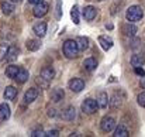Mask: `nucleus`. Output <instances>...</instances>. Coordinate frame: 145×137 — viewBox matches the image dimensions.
Wrapping results in <instances>:
<instances>
[{
	"instance_id": "obj_1",
	"label": "nucleus",
	"mask_w": 145,
	"mask_h": 137,
	"mask_svg": "<svg viewBox=\"0 0 145 137\" xmlns=\"http://www.w3.org/2000/svg\"><path fill=\"white\" fill-rule=\"evenodd\" d=\"M144 17V9L141 6H130L125 13V18L130 23H137Z\"/></svg>"
},
{
	"instance_id": "obj_2",
	"label": "nucleus",
	"mask_w": 145,
	"mask_h": 137,
	"mask_svg": "<svg viewBox=\"0 0 145 137\" xmlns=\"http://www.w3.org/2000/svg\"><path fill=\"white\" fill-rule=\"evenodd\" d=\"M62 51H63V55L69 59L72 58H76L78 54H79V48H78V43L73 41V40H66L63 43V47H62Z\"/></svg>"
},
{
	"instance_id": "obj_3",
	"label": "nucleus",
	"mask_w": 145,
	"mask_h": 137,
	"mask_svg": "<svg viewBox=\"0 0 145 137\" xmlns=\"http://www.w3.org/2000/svg\"><path fill=\"white\" fill-rule=\"evenodd\" d=\"M99 109V105L95 99H85L82 102V112L83 113H88V115H93L96 113V110Z\"/></svg>"
},
{
	"instance_id": "obj_4",
	"label": "nucleus",
	"mask_w": 145,
	"mask_h": 137,
	"mask_svg": "<svg viewBox=\"0 0 145 137\" xmlns=\"http://www.w3.org/2000/svg\"><path fill=\"white\" fill-rule=\"evenodd\" d=\"M114 127H116V119H114V117L106 116V117L101 119V122H100V129H101V132L110 133L111 130H114Z\"/></svg>"
},
{
	"instance_id": "obj_5",
	"label": "nucleus",
	"mask_w": 145,
	"mask_h": 137,
	"mask_svg": "<svg viewBox=\"0 0 145 137\" xmlns=\"http://www.w3.org/2000/svg\"><path fill=\"white\" fill-rule=\"evenodd\" d=\"M48 9H49L48 4L44 3V1H41V3H38V4L34 6V9H33V14H34L35 17L41 18V17H44V16L48 13Z\"/></svg>"
},
{
	"instance_id": "obj_6",
	"label": "nucleus",
	"mask_w": 145,
	"mask_h": 137,
	"mask_svg": "<svg viewBox=\"0 0 145 137\" xmlns=\"http://www.w3.org/2000/svg\"><path fill=\"white\" fill-rule=\"evenodd\" d=\"M68 86H69V89H71L72 92L79 93V92H82L83 89H85V82H83L80 78H73V79L69 81Z\"/></svg>"
},
{
	"instance_id": "obj_7",
	"label": "nucleus",
	"mask_w": 145,
	"mask_h": 137,
	"mask_svg": "<svg viewBox=\"0 0 145 137\" xmlns=\"http://www.w3.org/2000/svg\"><path fill=\"white\" fill-rule=\"evenodd\" d=\"M75 117H76V110H75L73 106L65 107V109L62 110V113H61V119L65 120V122H73Z\"/></svg>"
},
{
	"instance_id": "obj_8",
	"label": "nucleus",
	"mask_w": 145,
	"mask_h": 137,
	"mask_svg": "<svg viewBox=\"0 0 145 137\" xmlns=\"http://www.w3.org/2000/svg\"><path fill=\"white\" fill-rule=\"evenodd\" d=\"M33 31H34V34L37 36V37H44L45 34H47V23L45 21H40V23H37L34 27H33Z\"/></svg>"
},
{
	"instance_id": "obj_9",
	"label": "nucleus",
	"mask_w": 145,
	"mask_h": 137,
	"mask_svg": "<svg viewBox=\"0 0 145 137\" xmlns=\"http://www.w3.org/2000/svg\"><path fill=\"white\" fill-rule=\"evenodd\" d=\"M137 31H138V28H137V26L134 24V23H125L124 26H123V33H124V36H127V37H134L135 34H137Z\"/></svg>"
},
{
	"instance_id": "obj_10",
	"label": "nucleus",
	"mask_w": 145,
	"mask_h": 137,
	"mask_svg": "<svg viewBox=\"0 0 145 137\" xmlns=\"http://www.w3.org/2000/svg\"><path fill=\"white\" fill-rule=\"evenodd\" d=\"M38 89L37 88H30L28 91L24 93V102L25 103H33L37 97H38Z\"/></svg>"
},
{
	"instance_id": "obj_11",
	"label": "nucleus",
	"mask_w": 145,
	"mask_h": 137,
	"mask_svg": "<svg viewBox=\"0 0 145 137\" xmlns=\"http://www.w3.org/2000/svg\"><path fill=\"white\" fill-rule=\"evenodd\" d=\"M18 57V48L14 45H8V49H7V54H6V61L8 62H14Z\"/></svg>"
},
{
	"instance_id": "obj_12",
	"label": "nucleus",
	"mask_w": 145,
	"mask_h": 137,
	"mask_svg": "<svg viewBox=\"0 0 145 137\" xmlns=\"http://www.w3.org/2000/svg\"><path fill=\"white\" fill-rule=\"evenodd\" d=\"M83 17H85V20H88V21H92L95 17H96V14H97V11H96V9L93 7V6H86L85 9H83Z\"/></svg>"
},
{
	"instance_id": "obj_13",
	"label": "nucleus",
	"mask_w": 145,
	"mask_h": 137,
	"mask_svg": "<svg viewBox=\"0 0 145 137\" xmlns=\"http://www.w3.org/2000/svg\"><path fill=\"white\" fill-rule=\"evenodd\" d=\"M99 44L101 45V48H103L104 51H108V49H111V47H113V40H111L110 37H107V36H100V37H99Z\"/></svg>"
},
{
	"instance_id": "obj_14",
	"label": "nucleus",
	"mask_w": 145,
	"mask_h": 137,
	"mask_svg": "<svg viewBox=\"0 0 145 137\" xmlns=\"http://www.w3.org/2000/svg\"><path fill=\"white\" fill-rule=\"evenodd\" d=\"M63 97H65V92H63V89H61V88L52 89V92H51V100H52V102L58 103V102H61Z\"/></svg>"
},
{
	"instance_id": "obj_15",
	"label": "nucleus",
	"mask_w": 145,
	"mask_h": 137,
	"mask_svg": "<svg viewBox=\"0 0 145 137\" xmlns=\"http://www.w3.org/2000/svg\"><path fill=\"white\" fill-rule=\"evenodd\" d=\"M130 62H131V65H133L134 68H135V67H142L145 64V57L142 54H134V55L131 57Z\"/></svg>"
},
{
	"instance_id": "obj_16",
	"label": "nucleus",
	"mask_w": 145,
	"mask_h": 137,
	"mask_svg": "<svg viewBox=\"0 0 145 137\" xmlns=\"http://www.w3.org/2000/svg\"><path fill=\"white\" fill-rule=\"evenodd\" d=\"M96 102L100 109H106V107L108 106V96H107V93H106V92H100L99 96H97Z\"/></svg>"
},
{
	"instance_id": "obj_17",
	"label": "nucleus",
	"mask_w": 145,
	"mask_h": 137,
	"mask_svg": "<svg viewBox=\"0 0 145 137\" xmlns=\"http://www.w3.org/2000/svg\"><path fill=\"white\" fill-rule=\"evenodd\" d=\"M41 76L51 82V81L54 79V76H55V69H54L52 67H44V68L41 69Z\"/></svg>"
},
{
	"instance_id": "obj_18",
	"label": "nucleus",
	"mask_w": 145,
	"mask_h": 137,
	"mask_svg": "<svg viewBox=\"0 0 145 137\" xmlns=\"http://www.w3.org/2000/svg\"><path fill=\"white\" fill-rule=\"evenodd\" d=\"M10 117V106L7 103L0 105V122H6Z\"/></svg>"
},
{
	"instance_id": "obj_19",
	"label": "nucleus",
	"mask_w": 145,
	"mask_h": 137,
	"mask_svg": "<svg viewBox=\"0 0 145 137\" xmlns=\"http://www.w3.org/2000/svg\"><path fill=\"white\" fill-rule=\"evenodd\" d=\"M3 96H4L6 100H14V99L17 97V89H16L14 86H7V88L4 89Z\"/></svg>"
},
{
	"instance_id": "obj_20",
	"label": "nucleus",
	"mask_w": 145,
	"mask_h": 137,
	"mask_svg": "<svg viewBox=\"0 0 145 137\" xmlns=\"http://www.w3.org/2000/svg\"><path fill=\"white\" fill-rule=\"evenodd\" d=\"M97 67V61L95 58H86L85 61H83V68L86 69V71H89V72H92V71H95Z\"/></svg>"
},
{
	"instance_id": "obj_21",
	"label": "nucleus",
	"mask_w": 145,
	"mask_h": 137,
	"mask_svg": "<svg viewBox=\"0 0 145 137\" xmlns=\"http://www.w3.org/2000/svg\"><path fill=\"white\" fill-rule=\"evenodd\" d=\"M14 81H17L18 84H24V82H27V81H28V71L24 69V68H20V71H18L17 76L14 78Z\"/></svg>"
},
{
	"instance_id": "obj_22",
	"label": "nucleus",
	"mask_w": 145,
	"mask_h": 137,
	"mask_svg": "<svg viewBox=\"0 0 145 137\" xmlns=\"http://www.w3.org/2000/svg\"><path fill=\"white\" fill-rule=\"evenodd\" d=\"M18 71H20V67H17V65H10V67L6 68V75H7L10 79H14V78L17 76Z\"/></svg>"
},
{
	"instance_id": "obj_23",
	"label": "nucleus",
	"mask_w": 145,
	"mask_h": 137,
	"mask_svg": "<svg viewBox=\"0 0 145 137\" xmlns=\"http://www.w3.org/2000/svg\"><path fill=\"white\" fill-rule=\"evenodd\" d=\"M25 47H27V49L28 51H38L40 48H41V43H40V40H28L27 43H25Z\"/></svg>"
},
{
	"instance_id": "obj_24",
	"label": "nucleus",
	"mask_w": 145,
	"mask_h": 137,
	"mask_svg": "<svg viewBox=\"0 0 145 137\" xmlns=\"http://www.w3.org/2000/svg\"><path fill=\"white\" fill-rule=\"evenodd\" d=\"M76 43H78L79 51H86V49L89 48V38H88V37H79V38L76 40Z\"/></svg>"
},
{
	"instance_id": "obj_25",
	"label": "nucleus",
	"mask_w": 145,
	"mask_h": 137,
	"mask_svg": "<svg viewBox=\"0 0 145 137\" xmlns=\"http://www.w3.org/2000/svg\"><path fill=\"white\" fill-rule=\"evenodd\" d=\"M114 137H127L130 136V133H128V130L124 127V126H121V124H118L117 127H116V130H114Z\"/></svg>"
},
{
	"instance_id": "obj_26",
	"label": "nucleus",
	"mask_w": 145,
	"mask_h": 137,
	"mask_svg": "<svg viewBox=\"0 0 145 137\" xmlns=\"http://www.w3.org/2000/svg\"><path fill=\"white\" fill-rule=\"evenodd\" d=\"M0 7H1V11H3L6 16L11 14L13 10H14V6H13V3H10V1H3V3L0 4Z\"/></svg>"
},
{
	"instance_id": "obj_27",
	"label": "nucleus",
	"mask_w": 145,
	"mask_h": 137,
	"mask_svg": "<svg viewBox=\"0 0 145 137\" xmlns=\"http://www.w3.org/2000/svg\"><path fill=\"white\" fill-rule=\"evenodd\" d=\"M71 17H72V20H73V23L75 24H79L80 23V18H79V7L75 4L73 7H72V10H71Z\"/></svg>"
},
{
	"instance_id": "obj_28",
	"label": "nucleus",
	"mask_w": 145,
	"mask_h": 137,
	"mask_svg": "<svg viewBox=\"0 0 145 137\" xmlns=\"http://www.w3.org/2000/svg\"><path fill=\"white\" fill-rule=\"evenodd\" d=\"M108 105H110L113 109L120 107V106H121V97H120V96H117V95H114V96L111 97V100H108Z\"/></svg>"
},
{
	"instance_id": "obj_29",
	"label": "nucleus",
	"mask_w": 145,
	"mask_h": 137,
	"mask_svg": "<svg viewBox=\"0 0 145 137\" xmlns=\"http://www.w3.org/2000/svg\"><path fill=\"white\" fill-rule=\"evenodd\" d=\"M35 82L40 85V88H42V89H47L49 86V81H47L45 78H42V76H38L37 79H35Z\"/></svg>"
},
{
	"instance_id": "obj_30",
	"label": "nucleus",
	"mask_w": 145,
	"mask_h": 137,
	"mask_svg": "<svg viewBox=\"0 0 145 137\" xmlns=\"http://www.w3.org/2000/svg\"><path fill=\"white\" fill-rule=\"evenodd\" d=\"M7 49H8V44H6V43L0 44V61H3V58H6Z\"/></svg>"
},
{
	"instance_id": "obj_31",
	"label": "nucleus",
	"mask_w": 145,
	"mask_h": 137,
	"mask_svg": "<svg viewBox=\"0 0 145 137\" xmlns=\"http://www.w3.org/2000/svg\"><path fill=\"white\" fill-rule=\"evenodd\" d=\"M137 102H138V105H140V106L145 107V92H141V93L138 95V97H137Z\"/></svg>"
},
{
	"instance_id": "obj_32",
	"label": "nucleus",
	"mask_w": 145,
	"mask_h": 137,
	"mask_svg": "<svg viewBox=\"0 0 145 137\" xmlns=\"http://www.w3.org/2000/svg\"><path fill=\"white\" fill-rule=\"evenodd\" d=\"M44 136H45V132L42 129H37V130H34L31 133V137H44Z\"/></svg>"
},
{
	"instance_id": "obj_33",
	"label": "nucleus",
	"mask_w": 145,
	"mask_h": 137,
	"mask_svg": "<svg viewBox=\"0 0 145 137\" xmlns=\"http://www.w3.org/2000/svg\"><path fill=\"white\" fill-rule=\"evenodd\" d=\"M134 72H135L138 76H145V71L142 69V67H135V68H134Z\"/></svg>"
},
{
	"instance_id": "obj_34",
	"label": "nucleus",
	"mask_w": 145,
	"mask_h": 137,
	"mask_svg": "<svg viewBox=\"0 0 145 137\" xmlns=\"http://www.w3.org/2000/svg\"><path fill=\"white\" fill-rule=\"evenodd\" d=\"M45 136H48V137H58V136H59V132H58V130H49V132H47V133H45Z\"/></svg>"
},
{
	"instance_id": "obj_35",
	"label": "nucleus",
	"mask_w": 145,
	"mask_h": 137,
	"mask_svg": "<svg viewBox=\"0 0 145 137\" xmlns=\"http://www.w3.org/2000/svg\"><path fill=\"white\" fill-rule=\"evenodd\" d=\"M56 17H61V0H56Z\"/></svg>"
},
{
	"instance_id": "obj_36",
	"label": "nucleus",
	"mask_w": 145,
	"mask_h": 137,
	"mask_svg": "<svg viewBox=\"0 0 145 137\" xmlns=\"http://www.w3.org/2000/svg\"><path fill=\"white\" fill-rule=\"evenodd\" d=\"M48 116L49 117H55L56 116V110L55 109H48Z\"/></svg>"
},
{
	"instance_id": "obj_37",
	"label": "nucleus",
	"mask_w": 145,
	"mask_h": 137,
	"mask_svg": "<svg viewBox=\"0 0 145 137\" xmlns=\"http://www.w3.org/2000/svg\"><path fill=\"white\" fill-rule=\"evenodd\" d=\"M41 1H44V0H28V3H31V4H38Z\"/></svg>"
},
{
	"instance_id": "obj_38",
	"label": "nucleus",
	"mask_w": 145,
	"mask_h": 137,
	"mask_svg": "<svg viewBox=\"0 0 145 137\" xmlns=\"http://www.w3.org/2000/svg\"><path fill=\"white\" fill-rule=\"evenodd\" d=\"M141 86H142V88L145 89V78H144V76L141 78Z\"/></svg>"
},
{
	"instance_id": "obj_39",
	"label": "nucleus",
	"mask_w": 145,
	"mask_h": 137,
	"mask_svg": "<svg viewBox=\"0 0 145 137\" xmlns=\"http://www.w3.org/2000/svg\"><path fill=\"white\" fill-rule=\"evenodd\" d=\"M69 136H71V137H73V136H75V137H78V136H80V134H79V133H71Z\"/></svg>"
},
{
	"instance_id": "obj_40",
	"label": "nucleus",
	"mask_w": 145,
	"mask_h": 137,
	"mask_svg": "<svg viewBox=\"0 0 145 137\" xmlns=\"http://www.w3.org/2000/svg\"><path fill=\"white\" fill-rule=\"evenodd\" d=\"M21 0H11V3H20Z\"/></svg>"
},
{
	"instance_id": "obj_41",
	"label": "nucleus",
	"mask_w": 145,
	"mask_h": 137,
	"mask_svg": "<svg viewBox=\"0 0 145 137\" xmlns=\"http://www.w3.org/2000/svg\"><path fill=\"white\" fill-rule=\"evenodd\" d=\"M100 1H101V0H100Z\"/></svg>"
}]
</instances>
